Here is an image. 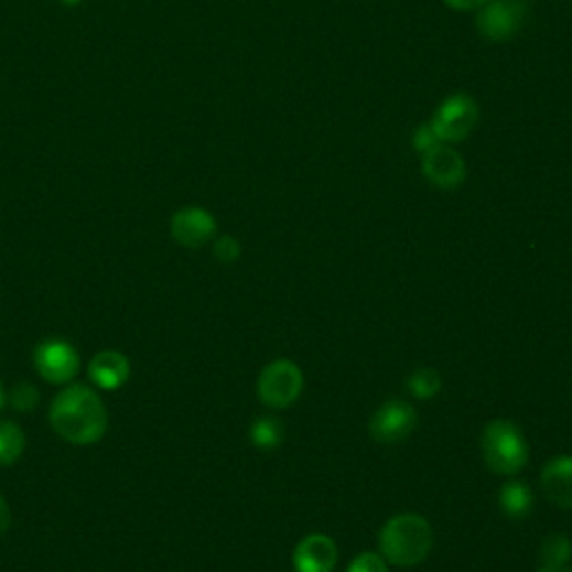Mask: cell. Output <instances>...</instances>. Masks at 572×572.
Here are the masks:
<instances>
[{
  "mask_svg": "<svg viewBox=\"0 0 572 572\" xmlns=\"http://www.w3.org/2000/svg\"><path fill=\"white\" fill-rule=\"evenodd\" d=\"M50 423L67 443L93 445L108 430V412L95 389L69 385L52 400Z\"/></svg>",
  "mask_w": 572,
  "mask_h": 572,
  "instance_id": "6da1fadb",
  "label": "cell"
},
{
  "mask_svg": "<svg viewBox=\"0 0 572 572\" xmlns=\"http://www.w3.org/2000/svg\"><path fill=\"white\" fill-rule=\"evenodd\" d=\"M378 541L389 563L412 568L430 554L434 532L432 526L419 515H398L382 526Z\"/></svg>",
  "mask_w": 572,
  "mask_h": 572,
  "instance_id": "7a4b0ae2",
  "label": "cell"
},
{
  "mask_svg": "<svg viewBox=\"0 0 572 572\" xmlns=\"http://www.w3.org/2000/svg\"><path fill=\"white\" fill-rule=\"evenodd\" d=\"M481 445L487 467L501 476H512L528 463V443L521 430L510 421L499 419L489 423Z\"/></svg>",
  "mask_w": 572,
  "mask_h": 572,
  "instance_id": "3957f363",
  "label": "cell"
},
{
  "mask_svg": "<svg viewBox=\"0 0 572 572\" xmlns=\"http://www.w3.org/2000/svg\"><path fill=\"white\" fill-rule=\"evenodd\" d=\"M526 17V0H487L481 6L476 28L487 41H508L524 28Z\"/></svg>",
  "mask_w": 572,
  "mask_h": 572,
  "instance_id": "277c9868",
  "label": "cell"
},
{
  "mask_svg": "<svg viewBox=\"0 0 572 572\" xmlns=\"http://www.w3.org/2000/svg\"><path fill=\"white\" fill-rule=\"evenodd\" d=\"M304 385L302 371L291 360H276L265 367L258 380V393L267 407L284 410L300 396Z\"/></svg>",
  "mask_w": 572,
  "mask_h": 572,
  "instance_id": "5b68a950",
  "label": "cell"
},
{
  "mask_svg": "<svg viewBox=\"0 0 572 572\" xmlns=\"http://www.w3.org/2000/svg\"><path fill=\"white\" fill-rule=\"evenodd\" d=\"M476 121V104L467 95H452L439 106L430 126L441 141H461L474 130Z\"/></svg>",
  "mask_w": 572,
  "mask_h": 572,
  "instance_id": "8992f818",
  "label": "cell"
},
{
  "mask_svg": "<svg viewBox=\"0 0 572 572\" xmlns=\"http://www.w3.org/2000/svg\"><path fill=\"white\" fill-rule=\"evenodd\" d=\"M417 410L410 402H402L398 398L385 402L380 410L374 414L369 423V432L374 441L393 445L404 441L417 428Z\"/></svg>",
  "mask_w": 572,
  "mask_h": 572,
  "instance_id": "52a82bcc",
  "label": "cell"
},
{
  "mask_svg": "<svg viewBox=\"0 0 572 572\" xmlns=\"http://www.w3.org/2000/svg\"><path fill=\"white\" fill-rule=\"evenodd\" d=\"M34 365L47 382L65 385L76 376L80 360L72 345L63 341H45L34 349Z\"/></svg>",
  "mask_w": 572,
  "mask_h": 572,
  "instance_id": "ba28073f",
  "label": "cell"
},
{
  "mask_svg": "<svg viewBox=\"0 0 572 572\" xmlns=\"http://www.w3.org/2000/svg\"><path fill=\"white\" fill-rule=\"evenodd\" d=\"M215 230H217L215 217L199 206H186L177 211L171 219V233L175 241L186 249L204 247L206 241L215 237Z\"/></svg>",
  "mask_w": 572,
  "mask_h": 572,
  "instance_id": "9c48e42d",
  "label": "cell"
},
{
  "mask_svg": "<svg viewBox=\"0 0 572 572\" xmlns=\"http://www.w3.org/2000/svg\"><path fill=\"white\" fill-rule=\"evenodd\" d=\"M423 173L439 188H456L465 180V161L454 148L436 143L423 157Z\"/></svg>",
  "mask_w": 572,
  "mask_h": 572,
  "instance_id": "30bf717a",
  "label": "cell"
},
{
  "mask_svg": "<svg viewBox=\"0 0 572 572\" xmlns=\"http://www.w3.org/2000/svg\"><path fill=\"white\" fill-rule=\"evenodd\" d=\"M336 561V543L326 535H309L293 552V563L298 572H332Z\"/></svg>",
  "mask_w": 572,
  "mask_h": 572,
  "instance_id": "8fae6325",
  "label": "cell"
},
{
  "mask_svg": "<svg viewBox=\"0 0 572 572\" xmlns=\"http://www.w3.org/2000/svg\"><path fill=\"white\" fill-rule=\"evenodd\" d=\"M541 487L554 506L572 510V456L552 458L541 472Z\"/></svg>",
  "mask_w": 572,
  "mask_h": 572,
  "instance_id": "7c38bea8",
  "label": "cell"
},
{
  "mask_svg": "<svg viewBox=\"0 0 572 572\" xmlns=\"http://www.w3.org/2000/svg\"><path fill=\"white\" fill-rule=\"evenodd\" d=\"M130 376V363L123 354L106 349L99 352L90 363V378L97 387L115 391L119 389Z\"/></svg>",
  "mask_w": 572,
  "mask_h": 572,
  "instance_id": "4fadbf2b",
  "label": "cell"
},
{
  "mask_svg": "<svg viewBox=\"0 0 572 572\" xmlns=\"http://www.w3.org/2000/svg\"><path fill=\"white\" fill-rule=\"evenodd\" d=\"M499 504H501V510H504L506 517L524 519V517H528L532 512V506H535L532 489L526 483H521V481H510L501 489Z\"/></svg>",
  "mask_w": 572,
  "mask_h": 572,
  "instance_id": "5bb4252c",
  "label": "cell"
},
{
  "mask_svg": "<svg viewBox=\"0 0 572 572\" xmlns=\"http://www.w3.org/2000/svg\"><path fill=\"white\" fill-rule=\"evenodd\" d=\"M25 450V434L12 421H0V465H12Z\"/></svg>",
  "mask_w": 572,
  "mask_h": 572,
  "instance_id": "9a60e30c",
  "label": "cell"
},
{
  "mask_svg": "<svg viewBox=\"0 0 572 572\" xmlns=\"http://www.w3.org/2000/svg\"><path fill=\"white\" fill-rule=\"evenodd\" d=\"M251 439H253V445L260 447V450H273L282 443L284 439V428L280 421L271 419V417H265V419H258L251 428Z\"/></svg>",
  "mask_w": 572,
  "mask_h": 572,
  "instance_id": "2e32d148",
  "label": "cell"
},
{
  "mask_svg": "<svg viewBox=\"0 0 572 572\" xmlns=\"http://www.w3.org/2000/svg\"><path fill=\"white\" fill-rule=\"evenodd\" d=\"M570 554V539L563 535H550L541 546V565H565Z\"/></svg>",
  "mask_w": 572,
  "mask_h": 572,
  "instance_id": "e0dca14e",
  "label": "cell"
},
{
  "mask_svg": "<svg viewBox=\"0 0 572 572\" xmlns=\"http://www.w3.org/2000/svg\"><path fill=\"white\" fill-rule=\"evenodd\" d=\"M407 387H410V391L417 398H432L441 389V376H439L436 369L423 367V369H417L410 376V380H407Z\"/></svg>",
  "mask_w": 572,
  "mask_h": 572,
  "instance_id": "ac0fdd59",
  "label": "cell"
},
{
  "mask_svg": "<svg viewBox=\"0 0 572 572\" xmlns=\"http://www.w3.org/2000/svg\"><path fill=\"white\" fill-rule=\"evenodd\" d=\"M10 402H12L14 410H19V412H30V410H34L36 402H39V391H36L30 382H21V385H17V387L12 389Z\"/></svg>",
  "mask_w": 572,
  "mask_h": 572,
  "instance_id": "d6986e66",
  "label": "cell"
},
{
  "mask_svg": "<svg viewBox=\"0 0 572 572\" xmlns=\"http://www.w3.org/2000/svg\"><path fill=\"white\" fill-rule=\"evenodd\" d=\"M347 572H389V570H387V563L380 554L363 552L352 561Z\"/></svg>",
  "mask_w": 572,
  "mask_h": 572,
  "instance_id": "ffe728a7",
  "label": "cell"
},
{
  "mask_svg": "<svg viewBox=\"0 0 572 572\" xmlns=\"http://www.w3.org/2000/svg\"><path fill=\"white\" fill-rule=\"evenodd\" d=\"M215 258H217L219 262H235V260L239 258V244H237V239H233V237H228V235L219 237V239L215 241Z\"/></svg>",
  "mask_w": 572,
  "mask_h": 572,
  "instance_id": "44dd1931",
  "label": "cell"
},
{
  "mask_svg": "<svg viewBox=\"0 0 572 572\" xmlns=\"http://www.w3.org/2000/svg\"><path fill=\"white\" fill-rule=\"evenodd\" d=\"M436 143H443V141L436 137V132L432 130L430 123H425V126H421V128L417 130V134H414V148H417V150L428 152V150L434 148Z\"/></svg>",
  "mask_w": 572,
  "mask_h": 572,
  "instance_id": "7402d4cb",
  "label": "cell"
},
{
  "mask_svg": "<svg viewBox=\"0 0 572 572\" xmlns=\"http://www.w3.org/2000/svg\"><path fill=\"white\" fill-rule=\"evenodd\" d=\"M445 3L454 10H474V8H481L483 3H487V0H445Z\"/></svg>",
  "mask_w": 572,
  "mask_h": 572,
  "instance_id": "603a6c76",
  "label": "cell"
},
{
  "mask_svg": "<svg viewBox=\"0 0 572 572\" xmlns=\"http://www.w3.org/2000/svg\"><path fill=\"white\" fill-rule=\"evenodd\" d=\"M10 524H12V512H10L8 504L0 499V535L10 528Z\"/></svg>",
  "mask_w": 572,
  "mask_h": 572,
  "instance_id": "cb8c5ba5",
  "label": "cell"
},
{
  "mask_svg": "<svg viewBox=\"0 0 572 572\" xmlns=\"http://www.w3.org/2000/svg\"><path fill=\"white\" fill-rule=\"evenodd\" d=\"M539 572H572V568H568V565H541Z\"/></svg>",
  "mask_w": 572,
  "mask_h": 572,
  "instance_id": "d4e9b609",
  "label": "cell"
},
{
  "mask_svg": "<svg viewBox=\"0 0 572 572\" xmlns=\"http://www.w3.org/2000/svg\"><path fill=\"white\" fill-rule=\"evenodd\" d=\"M61 3H63V6H67V8H76V6L84 3V0H61Z\"/></svg>",
  "mask_w": 572,
  "mask_h": 572,
  "instance_id": "484cf974",
  "label": "cell"
},
{
  "mask_svg": "<svg viewBox=\"0 0 572 572\" xmlns=\"http://www.w3.org/2000/svg\"><path fill=\"white\" fill-rule=\"evenodd\" d=\"M6 404V391H3V385H0V407Z\"/></svg>",
  "mask_w": 572,
  "mask_h": 572,
  "instance_id": "4316f807",
  "label": "cell"
}]
</instances>
